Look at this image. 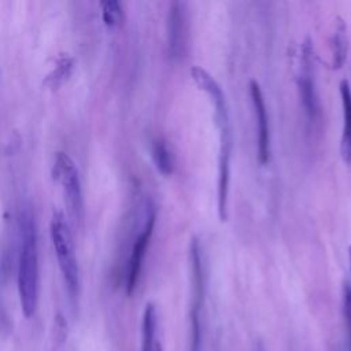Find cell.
<instances>
[{
  "instance_id": "cell-1",
  "label": "cell",
  "mask_w": 351,
  "mask_h": 351,
  "mask_svg": "<svg viewBox=\"0 0 351 351\" xmlns=\"http://www.w3.org/2000/svg\"><path fill=\"white\" fill-rule=\"evenodd\" d=\"M21 247L18 259V292L22 313L26 318L34 315L38 302V247L34 217L25 207L19 218Z\"/></svg>"
},
{
  "instance_id": "cell-2",
  "label": "cell",
  "mask_w": 351,
  "mask_h": 351,
  "mask_svg": "<svg viewBox=\"0 0 351 351\" xmlns=\"http://www.w3.org/2000/svg\"><path fill=\"white\" fill-rule=\"evenodd\" d=\"M49 233L69 296L71 302L75 303L80 292V269L77 263L71 232L64 215L60 211H55L52 214Z\"/></svg>"
},
{
  "instance_id": "cell-3",
  "label": "cell",
  "mask_w": 351,
  "mask_h": 351,
  "mask_svg": "<svg viewBox=\"0 0 351 351\" xmlns=\"http://www.w3.org/2000/svg\"><path fill=\"white\" fill-rule=\"evenodd\" d=\"M55 178L60 182L67 202L69 213L75 223L84 218V195L78 169L66 152H58L53 163Z\"/></svg>"
},
{
  "instance_id": "cell-4",
  "label": "cell",
  "mask_w": 351,
  "mask_h": 351,
  "mask_svg": "<svg viewBox=\"0 0 351 351\" xmlns=\"http://www.w3.org/2000/svg\"><path fill=\"white\" fill-rule=\"evenodd\" d=\"M192 266V307H191V351L200 348V313L204 300V271L200 245L196 239L191 243Z\"/></svg>"
},
{
  "instance_id": "cell-5",
  "label": "cell",
  "mask_w": 351,
  "mask_h": 351,
  "mask_svg": "<svg viewBox=\"0 0 351 351\" xmlns=\"http://www.w3.org/2000/svg\"><path fill=\"white\" fill-rule=\"evenodd\" d=\"M313 47L310 40H306L302 49V60L298 75V86L300 93V100L307 118L314 122L319 117V100L315 89L314 69H313Z\"/></svg>"
},
{
  "instance_id": "cell-6",
  "label": "cell",
  "mask_w": 351,
  "mask_h": 351,
  "mask_svg": "<svg viewBox=\"0 0 351 351\" xmlns=\"http://www.w3.org/2000/svg\"><path fill=\"white\" fill-rule=\"evenodd\" d=\"M154 225H155V210L152 206H149L147 210L144 226L134 240L132 254L129 258V265H128V271H126V285H125L128 295L133 293V291L138 282L143 259H144L147 247L149 244V240H151V236L154 232Z\"/></svg>"
},
{
  "instance_id": "cell-7",
  "label": "cell",
  "mask_w": 351,
  "mask_h": 351,
  "mask_svg": "<svg viewBox=\"0 0 351 351\" xmlns=\"http://www.w3.org/2000/svg\"><path fill=\"white\" fill-rule=\"evenodd\" d=\"M250 95L252 99L255 117H256V129H258V160L265 165L269 160L270 152V134H269V118L265 106V99L259 84L252 80L250 82Z\"/></svg>"
},
{
  "instance_id": "cell-8",
  "label": "cell",
  "mask_w": 351,
  "mask_h": 351,
  "mask_svg": "<svg viewBox=\"0 0 351 351\" xmlns=\"http://www.w3.org/2000/svg\"><path fill=\"white\" fill-rule=\"evenodd\" d=\"M185 4L181 1H173L169 8L167 32H169V53L171 58H180L186 36V14Z\"/></svg>"
},
{
  "instance_id": "cell-9",
  "label": "cell",
  "mask_w": 351,
  "mask_h": 351,
  "mask_svg": "<svg viewBox=\"0 0 351 351\" xmlns=\"http://www.w3.org/2000/svg\"><path fill=\"white\" fill-rule=\"evenodd\" d=\"M340 96L343 104V134L340 143V152L343 160L351 163V89L347 80L340 81Z\"/></svg>"
},
{
  "instance_id": "cell-10",
  "label": "cell",
  "mask_w": 351,
  "mask_h": 351,
  "mask_svg": "<svg viewBox=\"0 0 351 351\" xmlns=\"http://www.w3.org/2000/svg\"><path fill=\"white\" fill-rule=\"evenodd\" d=\"M155 333H156V308L154 303H147L141 321V350L155 351Z\"/></svg>"
},
{
  "instance_id": "cell-11",
  "label": "cell",
  "mask_w": 351,
  "mask_h": 351,
  "mask_svg": "<svg viewBox=\"0 0 351 351\" xmlns=\"http://www.w3.org/2000/svg\"><path fill=\"white\" fill-rule=\"evenodd\" d=\"M347 48H348V40H347V29L344 22L339 18V22L336 25L333 37H332V67L340 69L347 58Z\"/></svg>"
},
{
  "instance_id": "cell-12",
  "label": "cell",
  "mask_w": 351,
  "mask_h": 351,
  "mask_svg": "<svg viewBox=\"0 0 351 351\" xmlns=\"http://www.w3.org/2000/svg\"><path fill=\"white\" fill-rule=\"evenodd\" d=\"M152 159L155 162L156 169L165 174L169 176L173 173L174 169V160H173V154L169 149L166 141H163L162 138L155 140L152 143Z\"/></svg>"
},
{
  "instance_id": "cell-13",
  "label": "cell",
  "mask_w": 351,
  "mask_h": 351,
  "mask_svg": "<svg viewBox=\"0 0 351 351\" xmlns=\"http://www.w3.org/2000/svg\"><path fill=\"white\" fill-rule=\"evenodd\" d=\"M103 21L108 27H117L123 19V11L117 0H107L101 3Z\"/></svg>"
},
{
  "instance_id": "cell-14",
  "label": "cell",
  "mask_w": 351,
  "mask_h": 351,
  "mask_svg": "<svg viewBox=\"0 0 351 351\" xmlns=\"http://www.w3.org/2000/svg\"><path fill=\"white\" fill-rule=\"evenodd\" d=\"M71 67H73V59L70 56L64 55V56L59 58L53 71L48 75L47 82H49L52 86L59 85L64 78H67V75L71 71Z\"/></svg>"
},
{
  "instance_id": "cell-15",
  "label": "cell",
  "mask_w": 351,
  "mask_h": 351,
  "mask_svg": "<svg viewBox=\"0 0 351 351\" xmlns=\"http://www.w3.org/2000/svg\"><path fill=\"white\" fill-rule=\"evenodd\" d=\"M344 318H346L348 344L351 351V285H346L344 288Z\"/></svg>"
},
{
  "instance_id": "cell-16",
  "label": "cell",
  "mask_w": 351,
  "mask_h": 351,
  "mask_svg": "<svg viewBox=\"0 0 351 351\" xmlns=\"http://www.w3.org/2000/svg\"><path fill=\"white\" fill-rule=\"evenodd\" d=\"M348 254H350V267H351V247L348 248Z\"/></svg>"
},
{
  "instance_id": "cell-17",
  "label": "cell",
  "mask_w": 351,
  "mask_h": 351,
  "mask_svg": "<svg viewBox=\"0 0 351 351\" xmlns=\"http://www.w3.org/2000/svg\"><path fill=\"white\" fill-rule=\"evenodd\" d=\"M155 351H163V350H162V348H160V347H158V348H156V350H155Z\"/></svg>"
}]
</instances>
